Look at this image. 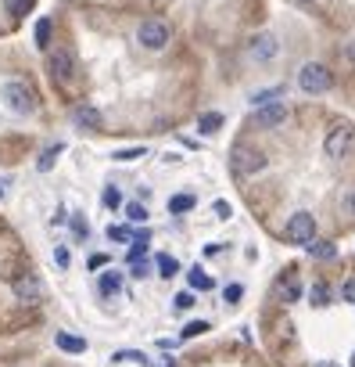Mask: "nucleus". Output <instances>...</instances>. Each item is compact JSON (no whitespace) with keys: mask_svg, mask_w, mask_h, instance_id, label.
<instances>
[{"mask_svg":"<svg viewBox=\"0 0 355 367\" xmlns=\"http://www.w3.org/2000/svg\"><path fill=\"white\" fill-rule=\"evenodd\" d=\"M351 148H355V126L351 123H337L327 133V141H323V155H327L330 163H341Z\"/></svg>","mask_w":355,"mask_h":367,"instance_id":"obj_2","label":"nucleus"},{"mask_svg":"<svg viewBox=\"0 0 355 367\" xmlns=\"http://www.w3.org/2000/svg\"><path fill=\"white\" fill-rule=\"evenodd\" d=\"M341 299H344V302H351V306H355V278H348V281H344V285H341Z\"/></svg>","mask_w":355,"mask_h":367,"instance_id":"obj_30","label":"nucleus"},{"mask_svg":"<svg viewBox=\"0 0 355 367\" xmlns=\"http://www.w3.org/2000/svg\"><path fill=\"white\" fill-rule=\"evenodd\" d=\"M118 288H123V278H118V274H104L101 278V295H115Z\"/></svg>","mask_w":355,"mask_h":367,"instance_id":"obj_19","label":"nucleus"},{"mask_svg":"<svg viewBox=\"0 0 355 367\" xmlns=\"http://www.w3.org/2000/svg\"><path fill=\"white\" fill-rule=\"evenodd\" d=\"M194 302H198V299H194L191 292H180V295H176V299H172V306H176V310H191Z\"/></svg>","mask_w":355,"mask_h":367,"instance_id":"obj_27","label":"nucleus"},{"mask_svg":"<svg viewBox=\"0 0 355 367\" xmlns=\"http://www.w3.org/2000/svg\"><path fill=\"white\" fill-rule=\"evenodd\" d=\"M126 217H130L133 224H144V220H147V209H144L140 202H130V205H126Z\"/></svg>","mask_w":355,"mask_h":367,"instance_id":"obj_23","label":"nucleus"},{"mask_svg":"<svg viewBox=\"0 0 355 367\" xmlns=\"http://www.w3.org/2000/svg\"><path fill=\"white\" fill-rule=\"evenodd\" d=\"M140 155H147V151L144 148H123V151H115L111 159L115 163H133V159H140Z\"/></svg>","mask_w":355,"mask_h":367,"instance_id":"obj_20","label":"nucleus"},{"mask_svg":"<svg viewBox=\"0 0 355 367\" xmlns=\"http://www.w3.org/2000/svg\"><path fill=\"white\" fill-rule=\"evenodd\" d=\"M54 259H57V267H69V263H72V256H69V248H57V252H54Z\"/></svg>","mask_w":355,"mask_h":367,"instance_id":"obj_33","label":"nucleus"},{"mask_svg":"<svg viewBox=\"0 0 355 367\" xmlns=\"http://www.w3.org/2000/svg\"><path fill=\"white\" fill-rule=\"evenodd\" d=\"M118 202H123V198H118V191H115V187H108V191H104V205H108V209H115Z\"/></svg>","mask_w":355,"mask_h":367,"instance_id":"obj_32","label":"nucleus"},{"mask_svg":"<svg viewBox=\"0 0 355 367\" xmlns=\"http://www.w3.org/2000/svg\"><path fill=\"white\" fill-rule=\"evenodd\" d=\"M4 8H8L11 15H26V11L33 8V0H4Z\"/></svg>","mask_w":355,"mask_h":367,"instance_id":"obj_25","label":"nucleus"},{"mask_svg":"<svg viewBox=\"0 0 355 367\" xmlns=\"http://www.w3.org/2000/svg\"><path fill=\"white\" fill-rule=\"evenodd\" d=\"M108 238H115V241H126V238H130V231H126V227H108Z\"/></svg>","mask_w":355,"mask_h":367,"instance_id":"obj_35","label":"nucleus"},{"mask_svg":"<svg viewBox=\"0 0 355 367\" xmlns=\"http://www.w3.org/2000/svg\"><path fill=\"white\" fill-rule=\"evenodd\" d=\"M165 367H172V363H169V360H165Z\"/></svg>","mask_w":355,"mask_h":367,"instance_id":"obj_39","label":"nucleus"},{"mask_svg":"<svg viewBox=\"0 0 355 367\" xmlns=\"http://www.w3.org/2000/svg\"><path fill=\"white\" fill-rule=\"evenodd\" d=\"M344 58H348V62H355V36L344 43Z\"/></svg>","mask_w":355,"mask_h":367,"instance_id":"obj_37","label":"nucleus"},{"mask_svg":"<svg viewBox=\"0 0 355 367\" xmlns=\"http://www.w3.org/2000/svg\"><path fill=\"white\" fill-rule=\"evenodd\" d=\"M0 97H4V101H8V109H11V112H18V116H29V112L36 109L33 90H29L22 80H11V83H4V87H0Z\"/></svg>","mask_w":355,"mask_h":367,"instance_id":"obj_4","label":"nucleus"},{"mask_svg":"<svg viewBox=\"0 0 355 367\" xmlns=\"http://www.w3.org/2000/svg\"><path fill=\"white\" fill-rule=\"evenodd\" d=\"M309 252H312L316 259H334V256H337V248H334L330 241H312V245H309Z\"/></svg>","mask_w":355,"mask_h":367,"instance_id":"obj_17","label":"nucleus"},{"mask_svg":"<svg viewBox=\"0 0 355 367\" xmlns=\"http://www.w3.org/2000/svg\"><path fill=\"white\" fill-rule=\"evenodd\" d=\"M72 119H76V126H83V130H97V126H101V112L94 109V104H76Z\"/></svg>","mask_w":355,"mask_h":367,"instance_id":"obj_11","label":"nucleus"},{"mask_svg":"<svg viewBox=\"0 0 355 367\" xmlns=\"http://www.w3.org/2000/svg\"><path fill=\"white\" fill-rule=\"evenodd\" d=\"M215 217L219 220H230L233 213H230V202H215Z\"/></svg>","mask_w":355,"mask_h":367,"instance_id":"obj_34","label":"nucleus"},{"mask_svg":"<svg viewBox=\"0 0 355 367\" xmlns=\"http://www.w3.org/2000/svg\"><path fill=\"white\" fill-rule=\"evenodd\" d=\"M50 43V18H40L36 22V47H47Z\"/></svg>","mask_w":355,"mask_h":367,"instance_id":"obj_21","label":"nucleus"},{"mask_svg":"<svg viewBox=\"0 0 355 367\" xmlns=\"http://www.w3.org/2000/svg\"><path fill=\"white\" fill-rule=\"evenodd\" d=\"M47 72L54 83H69L76 76V58L69 55V50H50L47 55Z\"/></svg>","mask_w":355,"mask_h":367,"instance_id":"obj_6","label":"nucleus"},{"mask_svg":"<svg viewBox=\"0 0 355 367\" xmlns=\"http://www.w3.org/2000/svg\"><path fill=\"white\" fill-rule=\"evenodd\" d=\"M269 101H276V90H259V94L252 97L255 109H262V104H269Z\"/></svg>","mask_w":355,"mask_h":367,"instance_id":"obj_28","label":"nucleus"},{"mask_svg":"<svg viewBox=\"0 0 355 367\" xmlns=\"http://www.w3.org/2000/svg\"><path fill=\"white\" fill-rule=\"evenodd\" d=\"M294 4H305V8H316V4H320V0H294Z\"/></svg>","mask_w":355,"mask_h":367,"instance_id":"obj_38","label":"nucleus"},{"mask_svg":"<svg viewBox=\"0 0 355 367\" xmlns=\"http://www.w3.org/2000/svg\"><path fill=\"white\" fill-rule=\"evenodd\" d=\"M104 263H108V256H101V252L90 256V270H97V267H104Z\"/></svg>","mask_w":355,"mask_h":367,"instance_id":"obj_36","label":"nucleus"},{"mask_svg":"<svg viewBox=\"0 0 355 367\" xmlns=\"http://www.w3.org/2000/svg\"><path fill=\"white\" fill-rule=\"evenodd\" d=\"M57 155H62V144H54V148H47V151L40 155V163H36V170H40V173H47V170H50V166L57 163Z\"/></svg>","mask_w":355,"mask_h":367,"instance_id":"obj_16","label":"nucleus"},{"mask_svg":"<svg viewBox=\"0 0 355 367\" xmlns=\"http://www.w3.org/2000/svg\"><path fill=\"white\" fill-rule=\"evenodd\" d=\"M287 241L305 245V248L316 241V220H312V213H294L287 220Z\"/></svg>","mask_w":355,"mask_h":367,"instance_id":"obj_5","label":"nucleus"},{"mask_svg":"<svg viewBox=\"0 0 355 367\" xmlns=\"http://www.w3.org/2000/svg\"><path fill=\"white\" fill-rule=\"evenodd\" d=\"M298 87H302L305 94H327V90L334 87V76H330L327 65L309 62V65H302V72H298Z\"/></svg>","mask_w":355,"mask_h":367,"instance_id":"obj_3","label":"nucleus"},{"mask_svg":"<svg viewBox=\"0 0 355 367\" xmlns=\"http://www.w3.org/2000/svg\"><path fill=\"white\" fill-rule=\"evenodd\" d=\"M57 342V349H65V353H86V339H79V335H69V332H62L54 339Z\"/></svg>","mask_w":355,"mask_h":367,"instance_id":"obj_14","label":"nucleus"},{"mask_svg":"<svg viewBox=\"0 0 355 367\" xmlns=\"http://www.w3.org/2000/svg\"><path fill=\"white\" fill-rule=\"evenodd\" d=\"M154 263H158V274H162V278H176V274H180V263H176L172 256H165V252L154 259Z\"/></svg>","mask_w":355,"mask_h":367,"instance_id":"obj_15","label":"nucleus"},{"mask_svg":"<svg viewBox=\"0 0 355 367\" xmlns=\"http://www.w3.org/2000/svg\"><path fill=\"white\" fill-rule=\"evenodd\" d=\"M194 205H198L194 195H172V198H169V213H172V217H184V213H191Z\"/></svg>","mask_w":355,"mask_h":367,"instance_id":"obj_13","label":"nucleus"},{"mask_svg":"<svg viewBox=\"0 0 355 367\" xmlns=\"http://www.w3.org/2000/svg\"><path fill=\"white\" fill-rule=\"evenodd\" d=\"M255 123L259 126H283L287 123V109L280 101H269V104H262V109L255 112Z\"/></svg>","mask_w":355,"mask_h":367,"instance_id":"obj_10","label":"nucleus"},{"mask_svg":"<svg viewBox=\"0 0 355 367\" xmlns=\"http://www.w3.org/2000/svg\"><path fill=\"white\" fill-rule=\"evenodd\" d=\"M248 55H252V62L269 65V62L280 55V40H276L273 33H262V36H255V40L248 43Z\"/></svg>","mask_w":355,"mask_h":367,"instance_id":"obj_8","label":"nucleus"},{"mask_svg":"<svg viewBox=\"0 0 355 367\" xmlns=\"http://www.w3.org/2000/svg\"><path fill=\"white\" fill-rule=\"evenodd\" d=\"M205 332H208V321H191L184 328V339H194V335H205Z\"/></svg>","mask_w":355,"mask_h":367,"instance_id":"obj_26","label":"nucleus"},{"mask_svg":"<svg viewBox=\"0 0 355 367\" xmlns=\"http://www.w3.org/2000/svg\"><path fill=\"white\" fill-rule=\"evenodd\" d=\"M341 213L355 220V187H351V191H344V198H341Z\"/></svg>","mask_w":355,"mask_h":367,"instance_id":"obj_24","label":"nucleus"},{"mask_svg":"<svg viewBox=\"0 0 355 367\" xmlns=\"http://www.w3.org/2000/svg\"><path fill=\"white\" fill-rule=\"evenodd\" d=\"M273 292H276V299L280 302H298L302 299V281H298V274H280L276 278V285H273Z\"/></svg>","mask_w":355,"mask_h":367,"instance_id":"obj_9","label":"nucleus"},{"mask_svg":"<svg viewBox=\"0 0 355 367\" xmlns=\"http://www.w3.org/2000/svg\"><path fill=\"white\" fill-rule=\"evenodd\" d=\"M222 295H226V302H241V295H244V288H241V285H230V288H226Z\"/></svg>","mask_w":355,"mask_h":367,"instance_id":"obj_31","label":"nucleus"},{"mask_svg":"<svg viewBox=\"0 0 355 367\" xmlns=\"http://www.w3.org/2000/svg\"><path fill=\"white\" fill-rule=\"evenodd\" d=\"M40 292H43V285H40L33 274H26V278H18V281H15V295H18V299H26V302H36V299H40Z\"/></svg>","mask_w":355,"mask_h":367,"instance_id":"obj_12","label":"nucleus"},{"mask_svg":"<svg viewBox=\"0 0 355 367\" xmlns=\"http://www.w3.org/2000/svg\"><path fill=\"white\" fill-rule=\"evenodd\" d=\"M191 288H198V292H205V288H212V278L201 270V267H191Z\"/></svg>","mask_w":355,"mask_h":367,"instance_id":"obj_18","label":"nucleus"},{"mask_svg":"<svg viewBox=\"0 0 355 367\" xmlns=\"http://www.w3.org/2000/svg\"><path fill=\"white\" fill-rule=\"evenodd\" d=\"M219 123H222V116H219V112H208V116H201V123H198V126H201V133H215V130H219Z\"/></svg>","mask_w":355,"mask_h":367,"instance_id":"obj_22","label":"nucleus"},{"mask_svg":"<svg viewBox=\"0 0 355 367\" xmlns=\"http://www.w3.org/2000/svg\"><path fill=\"white\" fill-rule=\"evenodd\" d=\"M351 367H355V356H351Z\"/></svg>","mask_w":355,"mask_h":367,"instance_id":"obj_40","label":"nucleus"},{"mask_svg":"<svg viewBox=\"0 0 355 367\" xmlns=\"http://www.w3.org/2000/svg\"><path fill=\"white\" fill-rule=\"evenodd\" d=\"M233 170L241 173V177L262 173V170H266V155H262L259 148H237V151H233Z\"/></svg>","mask_w":355,"mask_h":367,"instance_id":"obj_7","label":"nucleus"},{"mask_svg":"<svg viewBox=\"0 0 355 367\" xmlns=\"http://www.w3.org/2000/svg\"><path fill=\"white\" fill-rule=\"evenodd\" d=\"M312 302H316V306L330 302V288H327V285H316V288H312Z\"/></svg>","mask_w":355,"mask_h":367,"instance_id":"obj_29","label":"nucleus"},{"mask_svg":"<svg viewBox=\"0 0 355 367\" xmlns=\"http://www.w3.org/2000/svg\"><path fill=\"white\" fill-rule=\"evenodd\" d=\"M169 40H172V26L165 22V18H144L140 26H137V43L144 47V50H165L169 47Z\"/></svg>","mask_w":355,"mask_h":367,"instance_id":"obj_1","label":"nucleus"}]
</instances>
